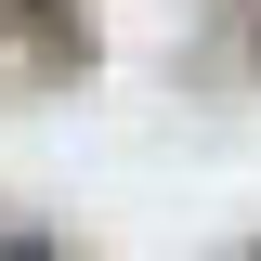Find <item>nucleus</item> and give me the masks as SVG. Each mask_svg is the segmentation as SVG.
<instances>
[{"label":"nucleus","instance_id":"f257e3e1","mask_svg":"<svg viewBox=\"0 0 261 261\" xmlns=\"http://www.w3.org/2000/svg\"><path fill=\"white\" fill-rule=\"evenodd\" d=\"M0 261H53V248H27V235H0Z\"/></svg>","mask_w":261,"mask_h":261}]
</instances>
